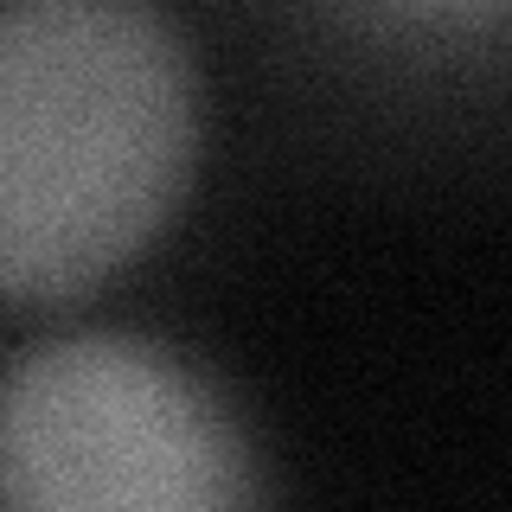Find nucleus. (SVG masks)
Segmentation results:
<instances>
[{
    "instance_id": "f257e3e1",
    "label": "nucleus",
    "mask_w": 512,
    "mask_h": 512,
    "mask_svg": "<svg viewBox=\"0 0 512 512\" xmlns=\"http://www.w3.org/2000/svg\"><path fill=\"white\" fill-rule=\"evenodd\" d=\"M192 64L148 0H0V295L109 282L192 173Z\"/></svg>"
},
{
    "instance_id": "f03ea898",
    "label": "nucleus",
    "mask_w": 512,
    "mask_h": 512,
    "mask_svg": "<svg viewBox=\"0 0 512 512\" xmlns=\"http://www.w3.org/2000/svg\"><path fill=\"white\" fill-rule=\"evenodd\" d=\"M256 500L250 448L167 352L77 333L0 378V506L199 512Z\"/></svg>"
}]
</instances>
